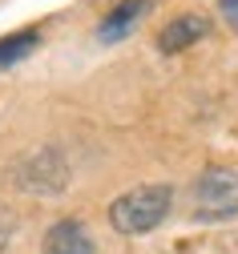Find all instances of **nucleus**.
Returning <instances> with one entry per match:
<instances>
[{
  "label": "nucleus",
  "mask_w": 238,
  "mask_h": 254,
  "mask_svg": "<svg viewBox=\"0 0 238 254\" xmlns=\"http://www.w3.org/2000/svg\"><path fill=\"white\" fill-rule=\"evenodd\" d=\"M206 33H210V16L182 12V16H174V20L158 33V49H161V53H182V49H190L194 41H202Z\"/></svg>",
  "instance_id": "20e7f679"
},
{
  "label": "nucleus",
  "mask_w": 238,
  "mask_h": 254,
  "mask_svg": "<svg viewBox=\"0 0 238 254\" xmlns=\"http://www.w3.org/2000/svg\"><path fill=\"white\" fill-rule=\"evenodd\" d=\"M169 202H174L169 186H133L109 206V226L117 234H146L169 214Z\"/></svg>",
  "instance_id": "f257e3e1"
},
{
  "label": "nucleus",
  "mask_w": 238,
  "mask_h": 254,
  "mask_svg": "<svg viewBox=\"0 0 238 254\" xmlns=\"http://www.w3.org/2000/svg\"><path fill=\"white\" fill-rule=\"evenodd\" d=\"M150 8H154V0H121V4H117L109 16L101 20L97 37H101V41H121L129 28H133V24H138V20L150 12Z\"/></svg>",
  "instance_id": "423d86ee"
},
{
  "label": "nucleus",
  "mask_w": 238,
  "mask_h": 254,
  "mask_svg": "<svg viewBox=\"0 0 238 254\" xmlns=\"http://www.w3.org/2000/svg\"><path fill=\"white\" fill-rule=\"evenodd\" d=\"M37 45H41V33H37V28H24V33L4 37V41H0V69H12L16 61H24Z\"/></svg>",
  "instance_id": "0eeeda50"
},
{
  "label": "nucleus",
  "mask_w": 238,
  "mask_h": 254,
  "mask_svg": "<svg viewBox=\"0 0 238 254\" xmlns=\"http://www.w3.org/2000/svg\"><path fill=\"white\" fill-rule=\"evenodd\" d=\"M45 254H97V250H93V238L81 222L61 218L45 230Z\"/></svg>",
  "instance_id": "39448f33"
},
{
  "label": "nucleus",
  "mask_w": 238,
  "mask_h": 254,
  "mask_svg": "<svg viewBox=\"0 0 238 254\" xmlns=\"http://www.w3.org/2000/svg\"><path fill=\"white\" fill-rule=\"evenodd\" d=\"M218 12L226 16V24L238 33V0H218Z\"/></svg>",
  "instance_id": "6e6552de"
},
{
  "label": "nucleus",
  "mask_w": 238,
  "mask_h": 254,
  "mask_svg": "<svg viewBox=\"0 0 238 254\" xmlns=\"http://www.w3.org/2000/svg\"><path fill=\"white\" fill-rule=\"evenodd\" d=\"M65 178H69V166H65V157L57 149H41L16 166V182L24 190H32V194H57Z\"/></svg>",
  "instance_id": "7ed1b4c3"
},
{
  "label": "nucleus",
  "mask_w": 238,
  "mask_h": 254,
  "mask_svg": "<svg viewBox=\"0 0 238 254\" xmlns=\"http://www.w3.org/2000/svg\"><path fill=\"white\" fill-rule=\"evenodd\" d=\"M194 206L198 218L218 222L238 214V166H210L194 182Z\"/></svg>",
  "instance_id": "f03ea898"
}]
</instances>
